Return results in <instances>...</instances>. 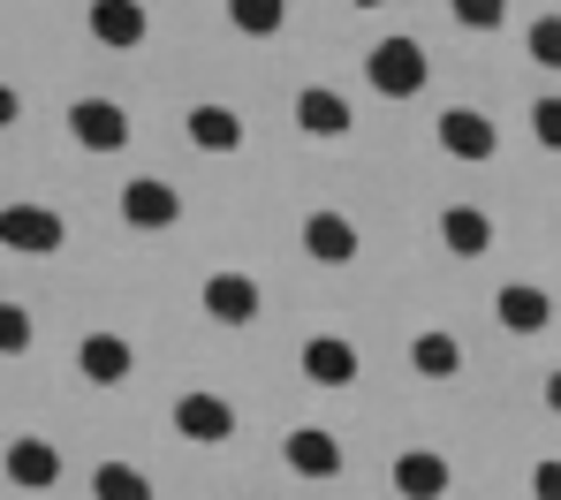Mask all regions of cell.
<instances>
[{"instance_id":"cell-1","label":"cell","mask_w":561,"mask_h":500,"mask_svg":"<svg viewBox=\"0 0 561 500\" xmlns=\"http://www.w3.org/2000/svg\"><path fill=\"white\" fill-rule=\"evenodd\" d=\"M425 77H433V61H425L417 38H379L373 54H365V84H373L379 100H417Z\"/></svg>"},{"instance_id":"cell-2","label":"cell","mask_w":561,"mask_h":500,"mask_svg":"<svg viewBox=\"0 0 561 500\" xmlns=\"http://www.w3.org/2000/svg\"><path fill=\"white\" fill-rule=\"evenodd\" d=\"M0 243H8L15 258H54V251L69 243V220H61L54 205H8V212H0Z\"/></svg>"},{"instance_id":"cell-3","label":"cell","mask_w":561,"mask_h":500,"mask_svg":"<svg viewBox=\"0 0 561 500\" xmlns=\"http://www.w3.org/2000/svg\"><path fill=\"white\" fill-rule=\"evenodd\" d=\"M122 220H129L137 235H168V228L183 220V190L160 183V175H137V183H122Z\"/></svg>"},{"instance_id":"cell-4","label":"cell","mask_w":561,"mask_h":500,"mask_svg":"<svg viewBox=\"0 0 561 500\" xmlns=\"http://www.w3.org/2000/svg\"><path fill=\"white\" fill-rule=\"evenodd\" d=\"M433 129H440V152H448V160H470V167H485V160L501 152V129H493V114H478V106H448Z\"/></svg>"},{"instance_id":"cell-5","label":"cell","mask_w":561,"mask_h":500,"mask_svg":"<svg viewBox=\"0 0 561 500\" xmlns=\"http://www.w3.org/2000/svg\"><path fill=\"white\" fill-rule=\"evenodd\" d=\"M197 303H205L213 326H251V318L266 311V289H259L251 274H213V281L197 289Z\"/></svg>"},{"instance_id":"cell-6","label":"cell","mask_w":561,"mask_h":500,"mask_svg":"<svg viewBox=\"0 0 561 500\" xmlns=\"http://www.w3.org/2000/svg\"><path fill=\"white\" fill-rule=\"evenodd\" d=\"M92 38L106 54H137L145 38H152V15H145V0H92Z\"/></svg>"},{"instance_id":"cell-7","label":"cell","mask_w":561,"mask_h":500,"mask_svg":"<svg viewBox=\"0 0 561 500\" xmlns=\"http://www.w3.org/2000/svg\"><path fill=\"white\" fill-rule=\"evenodd\" d=\"M280 463H288L296 478H342V432H327V425H296V432L280 440Z\"/></svg>"},{"instance_id":"cell-8","label":"cell","mask_w":561,"mask_h":500,"mask_svg":"<svg viewBox=\"0 0 561 500\" xmlns=\"http://www.w3.org/2000/svg\"><path fill=\"white\" fill-rule=\"evenodd\" d=\"M175 432H183L190 447H220V440L236 432V409L213 395V387H190V395L175 402Z\"/></svg>"},{"instance_id":"cell-9","label":"cell","mask_w":561,"mask_h":500,"mask_svg":"<svg viewBox=\"0 0 561 500\" xmlns=\"http://www.w3.org/2000/svg\"><path fill=\"white\" fill-rule=\"evenodd\" d=\"M69 137H77L84 152H122V144H129V114L114 100H77L69 106Z\"/></svg>"},{"instance_id":"cell-10","label":"cell","mask_w":561,"mask_h":500,"mask_svg":"<svg viewBox=\"0 0 561 500\" xmlns=\"http://www.w3.org/2000/svg\"><path fill=\"white\" fill-rule=\"evenodd\" d=\"M448 486H456L448 455H433V447H402L394 455V493L402 500H448Z\"/></svg>"},{"instance_id":"cell-11","label":"cell","mask_w":561,"mask_h":500,"mask_svg":"<svg viewBox=\"0 0 561 500\" xmlns=\"http://www.w3.org/2000/svg\"><path fill=\"white\" fill-rule=\"evenodd\" d=\"M296 129L334 144V137H350V129H357V114H350V100H342L334 84H304V92H296Z\"/></svg>"},{"instance_id":"cell-12","label":"cell","mask_w":561,"mask_h":500,"mask_svg":"<svg viewBox=\"0 0 561 500\" xmlns=\"http://www.w3.org/2000/svg\"><path fill=\"white\" fill-rule=\"evenodd\" d=\"M296 364H304L311 387H357V349H350L342 334H311Z\"/></svg>"},{"instance_id":"cell-13","label":"cell","mask_w":561,"mask_h":500,"mask_svg":"<svg viewBox=\"0 0 561 500\" xmlns=\"http://www.w3.org/2000/svg\"><path fill=\"white\" fill-rule=\"evenodd\" d=\"M54 478H61V447L54 440H31V432L8 440V486L15 493H46Z\"/></svg>"},{"instance_id":"cell-14","label":"cell","mask_w":561,"mask_h":500,"mask_svg":"<svg viewBox=\"0 0 561 500\" xmlns=\"http://www.w3.org/2000/svg\"><path fill=\"white\" fill-rule=\"evenodd\" d=\"M77 372H84L92 387H122V380L137 372V349H129L122 334H84V349H77Z\"/></svg>"},{"instance_id":"cell-15","label":"cell","mask_w":561,"mask_h":500,"mask_svg":"<svg viewBox=\"0 0 561 500\" xmlns=\"http://www.w3.org/2000/svg\"><path fill=\"white\" fill-rule=\"evenodd\" d=\"M493 311H501L508 334H547V326H554V296L531 289V281H508V289L493 296Z\"/></svg>"},{"instance_id":"cell-16","label":"cell","mask_w":561,"mask_h":500,"mask_svg":"<svg viewBox=\"0 0 561 500\" xmlns=\"http://www.w3.org/2000/svg\"><path fill=\"white\" fill-rule=\"evenodd\" d=\"M304 251H311L319 266H350V258H357V220H342V212H311V220H304Z\"/></svg>"},{"instance_id":"cell-17","label":"cell","mask_w":561,"mask_h":500,"mask_svg":"<svg viewBox=\"0 0 561 500\" xmlns=\"http://www.w3.org/2000/svg\"><path fill=\"white\" fill-rule=\"evenodd\" d=\"M183 129H190V144H197V152H236V144H243V114H236V106H190L183 114Z\"/></svg>"},{"instance_id":"cell-18","label":"cell","mask_w":561,"mask_h":500,"mask_svg":"<svg viewBox=\"0 0 561 500\" xmlns=\"http://www.w3.org/2000/svg\"><path fill=\"white\" fill-rule=\"evenodd\" d=\"M410 372H417V380H456V372H463V341L440 334V326H425V334L410 341Z\"/></svg>"},{"instance_id":"cell-19","label":"cell","mask_w":561,"mask_h":500,"mask_svg":"<svg viewBox=\"0 0 561 500\" xmlns=\"http://www.w3.org/2000/svg\"><path fill=\"white\" fill-rule=\"evenodd\" d=\"M440 243H448L456 258H485V251H493V220H485L478 205H448V212H440Z\"/></svg>"},{"instance_id":"cell-20","label":"cell","mask_w":561,"mask_h":500,"mask_svg":"<svg viewBox=\"0 0 561 500\" xmlns=\"http://www.w3.org/2000/svg\"><path fill=\"white\" fill-rule=\"evenodd\" d=\"M228 23H236L243 38H280V23H288V0H228Z\"/></svg>"},{"instance_id":"cell-21","label":"cell","mask_w":561,"mask_h":500,"mask_svg":"<svg viewBox=\"0 0 561 500\" xmlns=\"http://www.w3.org/2000/svg\"><path fill=\"white\" fill-rule=\"evenodd\" d=\"M92 493L99 500H152V478L137 463H99L92 470Z\"/></svg>"},{"instance_id":"cell-22","label":"cell","mask_w":561,"mask_h":500,"mask_svg":"<svg viewBox=\"0 0 561 500\" xmlns=\"http://www.w3.org/2000/svg\"><path fill=\"white\" fill-rule=\"evenodd\" d=\"M524 54H531L539 69H561V15H531V31H524Z\"/></svg>"},{"instance_id":"cell-23","label":"cell","mask_w":561,"mask_h":500,"mask_svg":"<svg viewBox=\"0 0 561 500\" xmlns=\"http://www.w3.org/2000/svg\"><path fill=\"white\" fill-rule=\"evenodd\" d=\"M448 15H456L463 31H501V23H508V0H448Z\"/></svg>"},{"instance_id":"cell-24","label":"cell","mask_w":561,"mask_h":500,"mask_svg":"<svg viewBox=\"0 0 561 500\" xmlns=\"http://www.w3.org/2000/svg\"><path fill=\"white\" fill-rule=\"evenodd\" d=\"M23 349H31V311L0 303V357H23Z\"/></svg>"},{"instance_id":"cell-25","label":"cell","mask_w":561,"mask_h":500,"mask_svg":"<svg viewBox=\"0 0 561 500\" xmlns=\"http://www.w3.org/2000/svg\"><path fill=\"white\" fill-rule=\"evenodd\" d=\"M531 137H539L547 152H561V92H547V100H531Z\"/></svg>"},{"instance_id":"cell-26","label":"cell","mask_w":561,"mask_h":500,"mask_svg":"<svg viewBox=\"0 0 561 500\" xmlns=\"http://www.w3.org/2000/svg\"><path fill=\"white\" fill-rule=\"evenodd\" d=\"M531 500H561V455L531 463Z\"/></svg>"},{"instance_id":"cell-27","label":"cell","mask_w":561,"mask_h":500,"mask_svg":"<svg viewBox=\"0 0 561 500\" xmlns=\"http://www.w3.org/2000/svg\"><path fill=\"white\" fill-rule=\"evenodd\" d=\"M547 409H554V417H561V364H554V372H547Z\"/></svg>"},{"instance_id":"cell-28","label":"cell","mask_w":561,"mask_h":500,"mask_svg":"<svg viewBox=\"0 0 561 500\" xmlns=\"http://www.w3.org/2000/svg\"><path fill=\"white\" fill-rule=\"evenodd\" d=\"M342 8H387V0H342Z\"/></svg>"}]
</instances>
